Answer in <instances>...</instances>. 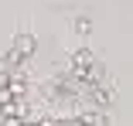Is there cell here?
<instances>
[{
    "label": "cell",
    "instance_id": "obj_4",
    "mask_svg": "<svg viewBox=\"0 0 133 126\" xmlns=\"http://www.w3.org/2000/svg\"><path fill=\"white\" fill-rule=\"evenodd\" d=\"M65 126H75V123H65Z\"/></svg>",
    "mask_w": 133,
    "mask_h": 126
},
{
    "label": "cell",
    "instance_id": "obj_3",
    "mask_svg": "<svg viewBox=\"0 0 133 126\" xmlns=\"http://www.w3.org/2000/svg\"><path fill=\"white\" fill-rule=\"evenodd\" d=\"M21 126H41V123H21Z\"/></svg>",
    "mask_w": 133,
    "mask_h": 126
},
{
    "label": "cell",
    "instance_id": "obj_2",
    "mask_svg": "<svg viewBox=\"0 0 133 126\" xmlns=\"http://www.w3.org/2000/svg\"><path fill=\"white\" fill-rule=\"evenodd\" d=\"M4 126H21V116H4Z\"/></svg>",
    "mask_w": 133,
    "mask_h": 126
},
{
    "label": "cell",
    "instance_id": "obj_1",
    "mask_svg": "<svg viewBox=\"0 0 133 126\" xmlns=\"http://www.w3.org/2000/svg\"><path fill=\"white\" fill-rule=\"evenodd\" d=\"M75 31H78V34H85V31H89V20H85V17H78V20H75Z\"/></svg>",
    "mask_w": 133,
    "mask_h": 126
}]
</instances>
